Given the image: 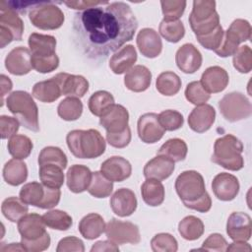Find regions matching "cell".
Instances as JSON below:
<instances>
[{"label":"cell","mask_w":252,"mask_h":252,"mask_svg":"<svg viewBox=\"0 0 252 252\" xmlns=\"http://www.w3.org/2000/svg\"><path fill=\"white\" fill-rule=\"evenodd\" d=\"M57 113L65 121H75L83 113V103L77 97H66L58 104Z\"/></svg>","instance_id":"obj_43"},{"label":"cell","mask_w":252,"mask_h":252,"mask_svg":"<svg viewBox=\"0 0 252 252\" xmlns=\"http://www.w3.org/2000/svg\"><path fill=\"white\" fill-rule=\"evenodd\" d=\"M3 177L6 183L12 186H18L24 183L28 177L27 164L17 158L8 160L3 167Z\"/></svg>","instance_id":"obj_34"},{"label":"cell","mask_w":252,"mask_h":252,"mask_svg":"<svg viewBox=\"0 0 252 252\" xmlns=\"http://www.w3.org/2000/svg\"><path fill=\"white\" fill-rule=\"evenodd\" d=\"M202 54L192 43H185L175 54L177 67L186 74L195 73L202 65Z\"/></svg>","instance_id":"obj_20"},{"label":"cell","mask_w":252,"mask_h":252,"mask_svg":"<svg viewBox=\"0 0 252 252\" xmlns=\"http://www.w3.org/2000/svg\"><path fill=\"white\" fill-rule=\"evenodd\" d=\"M105 2H102V1H82V0H79V1H65L64 2V4L66 6H68L69 8L77 9V10H81V11L86 10L88 8H91V7L102 5Z\"/></svg>","instance_id":"obj_59"},{"label":"cell","mask_w":252,"mask_h":252,"mask_svg":"<svg viewBox=\"0 0 252 252\" xmlns=\"http://www.w3.org/2000/svg\"><path fill=\"white\" fill-rule=\"evenodd\" d=\"M1 211L3 216L12 222H18L24 216L28 214L29 208L20 198L8 197L2 202Z\"/></svg>","instance_id":"obj_37"},{"label":"cell","mask_w":252,"mask_h":252,"mask_svg":"<svg viewBox=\"0 0 252 252\" xmlns=\"http://www.w3.org/2000/svg\"><path fill=\"white\" fill-rule=\"evenodd\" d=\"M91 251L94 252V251H107V252H117L119 251V247L117 244L113 243L112 241H110L109 239L108 240H100V241H97L95 242L93 247L91 248Z\"/></svg>","instance_id":"obj_60"},{"label":"cell","mask_w":252,"mask_h":252,"mask_svg":"<svg viewBox=\"0 0 252 252\" xmlns=\"http://www.w3.org/2000/svg\"><path fill=\"white\" fill-rule=\"evenodd\" d=\"M136 42L142 55L147 58H156L162 50L160 36L154 29H142L138 32Z\"/></svg>","instance_id":"obj_21"},{"label":"cell","mask_w":252,"mask_h":252,"mask_svg":"<svg viewBox=\"0 0 252 252\" xmlns=\"http://www.w3.org/2000/svg\"><path fill=\"white\" fill-rule=\"evenodd\" d=\"M151 247L154 252H175L178 249V243L171 234L161 232L152 238Z\"/></svg>","instance_id":"obj_48"},{"label":"cell","mask_w":252,"mask_h":252,"mask_svg":"<svg viewBox=\"0 0 252 252\" xmlns=\"http://www.w3.org/2000/svg\"><path fill=\"white\" fill-rule=\"evenodd\" d=\"M54 77L60 85L62 94L68 97L80 98L84 96L89 90L88 80L81 75L58 73Z\"/></svg>","instance_id":"obj_19"},{"label":"cell","mask_w":252,"mask_h":252,"mask_svg":"<svg viewBox=\"0 0 252 252\" xmlns=\"http://www.w3.org/2000/svg\"><path fill=\"white\" fill-rule=\"evenodd\" d=\"M156 88L159 94L166 96H172L180 91L181 79L174 72H162L157 78Z\"/></svg>","instance_id":"obj_35"},{"label":"cell","mask_w":252,"mask_h":252,"mask_svg":"<svg viewBox=\"0 0 252 252\" xmlns=\"http://www.w3.org/2000/svg\"><path fill=\"white\" fill-rule=\"evenodd\" d=\"M0 26L8 29L15 40H21L24 32V23L18 13L10 9L4 1L0 2Z\"/></svg>","instance_id":"obj_32"},{"label":"cell","mask_w":252,"mask_h":252,"mask_svg":"<svg viewBox=\"0 0 252 252\" xmlns=\"http://www.w3.org/2000/svg\"><path fill=\"white\" fill-rule=\"evenodd\" d=\"M106 237L115 244H138L141 241L139 227L130 221L112 219L105 225Z\"/></svg>","instance_id":"obj_11"},{"label":"cell","mask_w":252,"mask_h":252,"mask_svg":"<svg viewBox=\"0 0 252 252\" xmlns=\"http://www.w3.org/2000/svg\"><path fill=\"white\" fill-rule=\"evenodd\" d=\"M184 94L186 99L195 105L205 104L210 99V94L203 88L201 82L199 81L189 83Z\"/></svg>","instance_id":"obj_49"},{"label":"cell","mask_w":252,"mask_h":252,"mask_svg":"<svg viewBox=\"0 0 252 252\" xmlns=\"http://www.w3.org/2000/svg\"><path fill=\"white\" fill-rule=\"evenodd\" d=\"M215 118L216 110L212 105H197L188 116V125L194 132L204 133L213 126Z\"/></svg>","instance_id":"obj_23"},{"label":"cell","mask_w":252,"mask_h":252,"mask_svg":"<svg viewBox=\"0 0 252 252\" xmlns=\"http://www.w3.org/2000/svg\"><path fill=\"white\" fill-rule=\"evenodd\" d=\"M161 11L163 14V20L170 22V21H177L184 13L186 7V1H176V0H165L160 1Z\"/></svg>","instance_id":"obj_51"},{"label":"cell","mask_w":252,"mask_h":252,"mask_svg":"<svg viewBox=\"0 0 252 252\" xmlns=\"http://www.w3.org/2000/svg\"><path fill=\"white\" fill-rule=\"evenodd\" d=\"M233 67L240 73H249L252 69V50L248 45H242L237 48L233 54Z\"/></svg>","instance_id":"obj_47"},{"label":"cell","mask_w":252,"mask_h":252,"mask_svg":"<svg viewBox=\"0 0 252 252\" xmlns=\"http://www.w3.org/2000/svg\"><path fill=\"white\" fill-rule=\"evenodd\" d=\"M32 56H50L55 54L56 38L49 34L33 32L28 39Z\"/></svg>","instance_id":"obj_29"},{"label":"cell","mask_w":252,"mask_h":252,"mask_svg":"<svg viewBox=\"0 0 252 252\" xmlns=\"http://www.w3.org/2000/svg\"><path fill=\"white\" fill-rule=\"evenodd\" d=\"M42 216L38 214H27L18 221V230L21 240L33 241L42 237L47 231Z\"/></svg>","instance_id":"obj_17"},{"label":"cell","mask_w":252,"mask_h":252,"mask_svg":"<svg viewBox=\"0 0 252 252\" xmlns=\"http://www.w3.org/2000/svg\"><path fill=\"white\" fill-rule=\"evenodd\" d=\"M188 148L186 143L179 138L167 140L158 150V155L164 156L174 162L184 160L187 156Z\"/></svg>","instance_id":"obj_36"},{"label":"cell","mask_w":252,"mask_h":252,"mask_svg":"<svg viewBox=\"0 0 252 252\" xmlns=\"http://www.w3.org/2000/svg\"><path fill=\"white\" fill-rule=\"evenodd\" d=\"M93 172L83 164L71 165L67 171L66 179L69 190L73 193H82L88 190Z\"/></svg>","instance_id":"obj_25"},{"label":"cell","mask_w":252,"mask_h":252,"mask_svg":"<svg viewBox=\"0 0 252 252\" xmlns=\"http://www.w3.org/2000/svg\"><path fill=\"white\" fill-rule=\"evenodd\" d=\"M174 186L177 195L187 208L208 193L203 176L196 170H185L180 173Z\"/></svg>","instance_id":"obj_7"},{"label":"cell","mask_w":252,"mask_h":252,"mask_svg":"<svg viewBox=\"0 0 252 252\" xmlns=\"http://www.w3.org/2000/svg\"><path fill=\"white\" fill-rule=\"evenodd\" d=\"M242 152L241 141L231 134H226L216 140L212 161L225 169L237 171L244 166Z\"/></svg>","instance_id":"obj_3"},{"label":"cell","mask_w":252,"mask_h":252,"mask_svg":"<svg viewBox=\"0 0 252 252\" xmlns=\"http://www.w3.org/2000/svg\"><path fill=\"white\" fill-rule=\"evenodd\" d=\"M114 104L113 95L106 91H97L94 93L89 98L88 102V106L92 114L99 117Z\"/></svg>","instance_id":"obj_39"},{"label":"cell","mask_w":252,"mask_h":252,"mask_svg":"<svg viewBox=\"0 0 252 252\" xmlns=\"http://www.w3.org/2000/svg\"><path fill=\"white\" fill-rule=\"evenodd\" d=\"M59 65V58L55 54L50 56H32V66L38 73H50L57 69Z\"/></svg>","instance_id":"obj_52"},{"label":"cell","mask_w":252,"mask_h":252,"mask_svg":"<svg viewBox=\"0 0 252 252\" xmlns=\"http://www.w3.org/2000/svg\"><path fill=\"white\" fill-rule=\"evenodd\" d=\"M251 246L246 241H234L227 245L226 251H251Z\"/></svg>","instance_id":"obj_63"},{"label":"cell","mask_w":252,"mask_h":252,"mask_svg":"<svg viewBox=\"0 0 252 252\" xmlns=\"http://www.w3.org/2000/svg\"><path fill=\"white\" fill-rule=\"evenodd\" d=\"M138 21L130 6L124 2H105L77 12L73 31L82 51L91 59H105L130 41Z\"/></svg>","instance_id":"obj_1"},{"label":"cell","mask_w":252,"mask_h":252,"mask_svg":"<svg viewBox=\"0 0 252 252\" xmlns=\"http://www.w3.org/2000/svg\"><path fill=\"white\" fill-rule=\"evenodd\" d=\"M110 207L118 217H129L137 209L136 195L128 188H120L110 198Z\"/></svg>","instance_id":"obj_22"},{"label":"cell","mask_w":252,"mask_h":252,"mask_svg":"<svg viewBox=\"0 0 252 252\" xmlns=\"http://www.w3.org/2000/svg\"><path fill=\"white\" fill-rule=\"evenodd\" d=\"M251 31L252 29L248 21L243 19L234 20L223 32L222 41L220 47L215 50V53L220 57L233 55L240 43L250 39Z\"/></svg>","instance_id":"obj_8"},{"label":"cell","mask_w":252,"mask_h":252,"mask_svg":"<svg viewBox=\"0 0 252 252\" xmlns=\"http://www.w3.org/2000/svg\"><path fill=\"white\" fill-rule=\"evenodd\" d=\"M129 113L121 104H114L99 118V124L106 130V133H118L128 127Z\"/></svg>","instance_id":"obj_18"},{"label":"cell","mask_w":252,"mask_h":252,"mask_svg":"<svg viewBox=\"0 0 252 252\" xmlns=\"http://www.w3.org/2000/svg\"><path fill=\"white\" fill-rule=\"evenodd\" d=\"M137 61V51L131 44L125 45L114 53L109 60V68L114 74L128 72Z\"/></svg>","instance_id":"obj_28"},{"label":"cell","mask_w":252,"mask_h":252,"mask_svg":"<svg viewBox=\"0 0 252 252\" xmlns=\"http://www.w3.org/2000/svg\"><path fill=\"white\" fill-rule=\"evenodd\" d=\"M7 148L9 154L14 158L25 159L31 155L33 145L29 137L25 135H15L9 139Z\"/></svg>","instance_id":"obj_40"},{"label":"cell","mask_w":252,"mask_h":252,"mask_svg":"<svg viewBox=\"0 0 252 252\" xmlns=\"http://www.w3.org/2000/svg\"><path fill=\"white\" fill-rule=\"evenodd\" d=\"M152 82V73L144 65L132 67L124 76L125 87L135 93L146 91Z\"/></svg>","instance_id":"obj_26"},{"label":"cell","mask_w":252,"mask_h":252,"mask_svg":"<svg viewBox=\"0 0 252 252\" xmlns=\"http://www.w3.org/2000/svg\"><path fill=\"white\" fill-rule=\"evenodd\" d=\"M107 143L114 148L122 149L129 145L131 141V130L128 126L124 131L118 133H106Z\"/></svg>","instance_id":"obj_57"},{"label":"cell","mask_w":252,"mask_h":252,"mask_svg":"<svg viewBox=\"0 0 252 252\" xmlns=\"http://www.w3.org/2000/svg\"><path fill=\"white\" fill-rule=\"evenodd\" d=\"M158 121L165 131H175L183 126L184 119L180 112L172 109L161 111L158 115Z\"/></svg>","instance_id":"obj_50"},{"label":"cell","mask_w":252,"mask_h":252,"mask_svg":"<svg viewBox=\"0 0 252 252\" xmlns=\"http://www.w3.org/2000/svg\"><path fill=\"white\" fill-rule=\"evenodd\" d=\"M60 197V189L50 188L35 181L25 184L20 190V199L24 203L40 209L54 208L58 205Z\"/></svg>","instance_id":"obj_6"},{"label":"cell","mask_w":252,"mask_h":252,"mask_svg":"<svg viewBox=\"0 0 252 252\" xmlns=\"http://www.w3.org/2000/svg\"><path fill=\"white\" fill-rule=\"evenodd\" d=\"M61 94V88L55 77H52L46 81L36 83L33 86L32 92V95L34 98L47 103L55 101L60 97Z\"/></svg>","instance_id":"obj_30"},{"label":"cell","mask_w":252,"mask_h":252,"mask_svg":"<svg viewBox=\"0 0 252 252\" xmlns=\"http://www.w3.org/2000/svg\"><path fill=\"white\" fill-rule=\"evenodd\" d=\"M189 24L196 37L215 31L220 26V16L216 11V2L195 0L192 12L189 15Z\"/></svg>","instance_id":"obj_5"},{"label":"cell","mask_w":252,"mask_h":252,"mask_svg":"<svg viewBox=\"0 0 252 252\" xmlns=\"http://www.w3.org/2000/svg\"><path fill=\"white\" fill-rule=\"evenodd\" d=\"M0 79H1V96H2V102H1V106L3 105V98H4V95L6 94H8L12 88H13V85H12V82L10 80V78H8L7 76L5 75H1L0 76Z\"/></svg>","instance_id":"obj_62"},{"label":"cell","mask_w":252,"mask_h":252,"mask_svg":"<svg viewBox=\"0 0 252 252\" xmlns=\"http://www.w3.org/2000/svg\"><path fill=\"white\" fill-rule=\"evenodd\" d=\"M223 30L221 28V26L220 25L215 31H213L212 32L205 34L203 36H197V40L198 42L206 49L209 50H216L220 47L221 41H222V37H223Z\"/></svg>","instance_id":"obj_53"},{"label":"cell","mask_w":252,"mask_h":252,"mask_svg":"<svg viewBox=\"0 0 252 252\" xmlns=\"http://www.w3.org/2000/svg\"><path fill=\"white\" fill-rule=\"evenodd\" d=\"M105 225L104 220L100 215L91 213L80 220L79 231L84 238L93 240L100 236V234L105 231Z\"/></svg>","instance_id":"obj_31"},{"label":"cell","mask_w":252,"mask_h":252,"mask_svg":"<svg viewBox=\"0 0 252 252\" xmlns=\"http://www.w3.org/2000/svg\"><path fill=\"white\" fill-rule=\"evenodd\" d=\"M21 244L25 251L27 252H40L46 250L50 245V236L46 232L42 237L33 241L21 240Z\"/></svg>","instance_id":"obj_58"},{"label":"cell","mask_w":252,"mask_h":252,"mask_svg":"<svg viewBox=\"0 0 252 252\" xmlns=\"http://www.w3.org/2000/svg\"><path fill=\"white\" fill-rule=\"evenodd\" d=\"M39 178L44 186L58 188L64 183L63 169L56 164H43L39 166Z\"/></svg>","instance_id":"obj_41"},{"label":"cell","mask_w":252,"mask_h":252,"mask_svg":"<svg viewBox=\"0 0 252 252\" xmlns=\"http://www.w3.org/2000/svg\"><path fill=\"white\" fill-rule=\"evenodd\" d=\"M5 67L12 75L23 76L32 69V54L24 46L13 48L5 58Z\"/></svg>","instance_id":"obj_13"},{"label":"cell","mask_w":252,"mask_h":252,"mask_svg":"<svg viewBox=\"0 0 252 252\" xmlns=\"http://www.w3.org/2000/svg\"><path fill=\"white\" fill-rule=\"evenodd\" d=\"M138 136L146 144H155L159 141L165 130L161 127L158 114L145 113L141 115L137 123Z\"/></svg>","instance_id":"obj_12"},{"label":"cell","mask_w":252,"mask_h":252,"mask_svg":"<svg viewBox=\"0 0 252 252\" xmlns=\"http://www.w3.org/2000/svg\"><path fill=\"white\" fill-rule=\"evenodd\" d=\"M203 221L195 216H187L178 223V231L186 240H196L204 233Z\"/></svg>","instance_id":"obj_38"},{"label":"cell","mask_w":252,"mask_h":252,"mask_svg":"<svg viewBox=\"0 0 252 252\" xmlns=\"http://www.w3.org/2000/svg\"><path fill=\"white\" fill-rule=\"evenodd\" d=\"M20 128V121L11 116L2 115L0 117V134L2 139H10L15 136Z\"/></svg>","instance_id":"obj_55"},{"label":"cell","mask_w":252,"mask_h":252,"mask_svg":"<svg viewBox=\"0 0 252 252\" xmlns=\"http://www.w3.org/2000/svg\"><path fill=\"white\" fill-rule=\"evenodd\" d=\"M100 172L112 182H122L130 177L132 166L126 158L113 156L101 163Z\"/></svg>","instance_id":"obj_16"},{"label":"cell","mask_w":252,"mask_h":252,"mask_svg":"<svg viewBox=\"0 0 252 252\" xmlns=\"http://www.w3.org/2000/svg\"><path fill=\"white\" fill-rule=\"evenodd\" d=\"M13 40H15L13 33L8 29L0 26V46H1V48H4L6 45H8Z\"/></svg>","instance_id":"obj_61"},{"label":"cell","mask_w":252,"mask_h":252,"mask_svg":"<svg viewBox=\"0 0 252 252\" xmlns=\"http://www.w3.org/2000/svg\"><path fill=\"white\" fill-rule=\"evenodd\" d=\"M158 31L163 38L172 43L178 42L185 34V28L183 23L179 20L170 22L162 20L159 24Z\"/></svg>","instance_id":"obj_46"},{"label":"cell","mask_w":252,"mask_h":252,"mask_svg":"<svg viewBox=\"0 0 252 252\" xmlns=\"http://www.w3.org/2000/svg\"><path fill=\"white\" fill-rule=\"evenodd\" d=\"M173 170L174 161L164 156L158 155L146 163L143 172L146 178H154L160 181L168 178Z\"/></svg>","instance_id":"obj_27"},{"label":"cell","mask_w":252,"mask_h":252,"mask_svg":"<svg viewBox=\"0 0 252 252\" xmlns=\"http://www.w3.org/2000/svg\"><path fill=\"white\" fill-rule=\"evenodd\" d=\"M141 194L144 202L151 207L159 206L164 201V187L158 179L147 178L141 186Z\"/></svg>","instance_id":"obj_33"},{"label":"cell","mask_w":252,"mask_h":252,"mask_svg":"<svg viewBox=\"0 0 252 252\" xmlns=\"http://www.w3.org/2000/svg\"><path fill=\"white\" fill-rule=\"evenodd\" d=\"M46 226L57 230H67L73 224L71 216L61 210H51L42 216Z\"/></svg>","instance_id":"obj_44"},{"label":"cell","mask_w":252,"mask_h":252,"mask_svg":"<svg viewBox=\"0 0 252 252\" xmlns=\"http://www.w3.org/2000/svg\"><path fill=\"white\" fill-rule=\"evenodd\" d=\"M67 157L65 153L58 147L48 146L43 148L38 156V164H56L62 169H65L67 166Z\"/></svg>","instance_id":"obj_45"},{"label":"cell","mask_w":252,"mask_h":252,"mask_svg":"<svg viewBox=\"0 0 252 252\" xmlns=\"http://www.w3.org/2000/svg\"><path fill=\"white\" fill-rule=\"evenodd\" d=\"M221 115L229 122H237L251 115L252 107L249 99L239 92L226 94L219 101Z\"/></svg>","instance_id":"obj_10"},{"label":"cell","mask_w":252,"mask_h":252,"mask_svg":"<svg viewBox=\"0 0 252 252\" xmlns=\"http://www.w3.org/2000/svg\"><path fill=\"white\" fill-rule=\"evenodd\" d=\"M113 190V182L107 179L100 171H94L88 188V192L95 198H106Z\"/></svg>","instance_id":"obj_42"},{"label":"cell","mask_w":252,"mask_h":252,"mask_svg":"<svg viewBox=\"0 0 252 252\" xmlns=\"http://www.w3.org/2000/svg\"><path fill=\"white\" fill-rule=\"evenodd\" d=\"M9 250H20L25 251L21 243H11L9 246H6L5 248H1V251H9Z\"/></svg>","instance_id":"obj_64"},{"label":"cell","mask_w":252,"mask_h":252,"mask_svg":"<svg viewBox=\"0 0 252 252\" xmlns=\"http://www.w3.org/2000/svg\"><path fill=\"white\" fill-rule=\"evenodd\" d=\"M32 97L28 92L15 91L8 95L6 104L9 111L16 116L25 128L32 132H38V108Z\"/></svg>","instance_id":"obj_4"},{"label":"cell","mask_w":252,"mask_h":252,"mask_svg":"<svg viewBox=\"0 0 252 252\" xmlns=\"http://www.w3.org/2000/svg\"><path fill=\"white\" fill-rule=\"evenodd\" d=\"M66 142L72 155L78 158H96L106 148L103 137L95 129L72 130L67 134Z\"/></svg>","instance_id":"obj_2"},{"label":"cell","mask_w":252,"mask_h":252,"mask_svg":"<svg viewBox=\"0 0 252 252\" xmlns=\"http://www.w3.org/2000/svg\"><path fill=\"white\" fill-rule=\"evenodd\" d=\"M31 23L40 30H57L64 23V14L52 2L36 3L30 11Z\"/></svg>","instance_id":"obj_9"},{"label":"cell","mask_w":252,"mask_h":252,"mask_svg":"<svg viewBox=\"0 0 252 252\" xmlns=\"http://www.w3.org/2000/svg\"><path fill=\"white\" fill-rule=\"evenodd\" d=\"M229 77L227 72L220 66L207 68L201 77V84L209 94L222 92L228 85Z\"/></svg>","instance_id":"obj_24"},{"label":"cell","mask_w":252,"mask_h":252,"mask_svg":"<svg viewBox=\"0 0 252 252\" xmlns=\"http://www.w3.org/2000/svg\"><path fill=\"white\" fill-rule=\"evenodd\" d=\"M251 218L242 212H233L226 222V233L234 241H248L251 237Z\"/></svg>","instance_id":"obj_14"},{"label":"cell","mask_w":252,"mask_h":252,"mask_svg":"<svg viewBox=\"0 0 252 252\" xmlns=\"http://www.w3.org/2000/svg\"><path fill=\"white\" fill-rule=\"evenodd\" d=\"M228 243L225 238L220 233H212L208 236V238L203 242L201 248L197 250H205V251H217V252H224L226 251Z\"/></svg>","instance_id":"obj_54"},{"label":"cell","mask_w":252,"mask_h":252,"mask_svg":"<svg viewBox=\"0 0 252 252\" xmlns=\"http://www.w3.org/2000/svg\"><path fill=\"white\" fill-rule=\"evenodd\" d=\"M57 252H84V242L76 236H67L62 238L57 245Z\"/></svg>","instance_id":"obj_56"},{"label":"cell","mask_w":252,"mask_h":252,"mask_svg":"<svg viewBox=\"0 0 252 252\" xmlns=\"http://www.w3.org/2000/svg\"><path fill=\"white\" fill-rule=\"evenodd\" d=\"M238 179L227 172L217 174L212 181V190L220 201H231L239 192Z\"/></svg>","instance_id":"obj_15"}]
</instances>
